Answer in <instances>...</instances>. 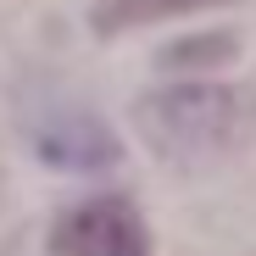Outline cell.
Returning <instances> with one entry per match:
<instances>
[{
  "label": "cell",
  "instance_id": "obj_1",
  "mask_svg": "<svg viewBox=\"0 0 256 256\" xmlns=\"http://www.w3.org/2000/svg\"><path fill=\"white\" fill-rule=\"evenodd\" d=\"M134 122L167 167L200 173L250 145L256 95L234 84H173V90H150L134 106Z\"/></svg>",
  "mask_w": 256,
  "mask_h": 256
},
{
  "label": "cell",
  "instance_id": "obj_2",
  "mask_svg": "<svg viewBox=\"0 0 256 256\" xmlns=\"http://www.w3.org/2000/svg\"><path fill=\"white\" fill-rule=\"evenodd\" d=\"M50 256H150V234L128 195H90L56 218Z\"/></svg>",
  "mask_w": 256,
  "mask_h": 256
},
{
  "label": "cell",
  "instance_id": "obj_3",
  "mask_svg": "<svg viewBox=\"0 0 256 256\" xmlns=\"http://www.w3.org/2000/svg\"><path fill=\"white\" fill-rule=\"evenodd\" d=\"M39 156L50 167H67V173H100V167H112L122 150H117V140L95 117H67V122H50L45 134H39Z\"/></svg>",
  "mask_w": 256,
  "mask_h": 256
},
{
  "label": "cell",
  "instance_id": "obj_4",
  "mask_svg": "<svg viewBox=\"0 0 256 256\" xmlns=\"http://www.w3.org/2000/svg\"><path fill=\"white\" fill-rule=\"evenodd\" d=\"M206 6H223V0H106L95 12V34H128V28H145V22H162V17L206 12Z\"/></svg>",
  "mask_w": 256,
  "mask_h": 256
},
{
  "label": "cell",
  "instance_id": "obj_5",
  "mask_svg": "<svg viewBox=\"0 0 256 256\" xmlns=\"http://www.w3.org/2000/svg\"><path fill=\"white\" fill-rule=\"evenodd\" d=\"M240 50L234 34H195V39H178V45H167L162 62L167 67H212V62H228Z\"/></svg>",
  "mask_w": 256,
  "mask_h": 256
}]
</instances>
